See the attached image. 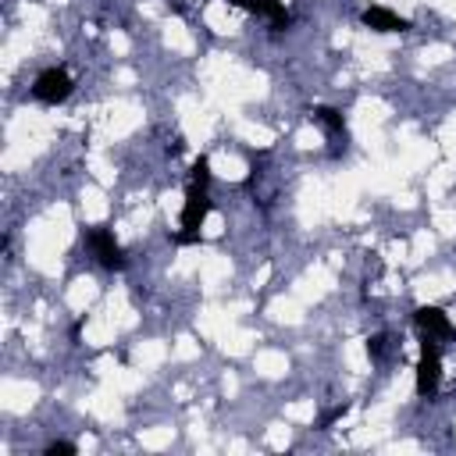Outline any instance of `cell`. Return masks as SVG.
<instances>
[{
	"label": "cell",
	"mask_w": 456,
	"mask_h": 456,
	"mask_svg": "<svg viewBox=\"0 0 456 456\" xmlns=\"http://www.w3.org/2000/svg\"><path fill=\"white\" fill-rule=\"evenodd\" d=\"M71 89H75V82H71V75L64 68H46L32 82V96L43 100V103H64L71 96Z\"/></svg>",
	"instance_id": "3"
},
{
	"label": "cell",
	"mask_w": 456,
	"mask_h": 456,
	"mask_svg": "<svg viewBox=\"0 0 456 456\" xmlns=\"http://www.w3.org/2000/svg\"><path fill=\"white\" fill-rule=\"evenodd\" d=\"M438 378H442V356H438V342L431 335H424L420 342V360H417V395H435L438 392Z\"/></svg>",
	"instance_id": "2"
},
{
	"label": "cell",
	"mask_w": 456,
	"mask_h": 456,
	"mask_svg": "<svg viewBox=\"0 0 456 456\" xmlns=\"http://www.w3.org/2000/svg\"><path fill=\"white\" fill-rule=\"evenodd\" d=\"M210 214V192H207V182H189V192H185V203H182V232H175L171 239L178 246L185 242H200V228Z\"/></svg>",
	"instance_id": "1"
},
{
	"label": "cell",
	"mask_w": 456,
	"mask_h": 456,
	"mask_svg": "<svg viewBox=\"0 0 456 456\" xmlns=\"http://www.w3.org/2000/svg\"><path fill=\"white\" fill-rule=\"evenodd\" d=\"M89 246H93V253H96V260L103 267H110V271L125 267V253H121V246H118V239H114L110 228H93L89 232Z\"/></svg>",
	"instance_id": "4"
},
{
	"label": "cell",
	"mask_w": 456,
	"mask_h": 456,
	"mask_svg": "<svg viewBox=\"0 0 456 456\" xmlns=\"http://www.w3.org/2000/svg\"><path fill=\"white\" fill-rule=\"evenodd\" d=\"M360 18H363V25L374 28V32H406V28H410V21L399 18V14L388 11V7H367Z\"/></svg>",
	"instance_id": "5"
},
{
	"label": "cell",
	"mask_w": 456,
	"mask_h": 456,
	"mask_svg": "<svg viewBox=\"0 0 456 456\" xmlns=\"http://www.w3.org/2000/svg\"><path fill=\"white\" fill-rule=\"evenodd\" d=\"M57 452H61V456H75V445H71V442H50V445H46V456H57Z\"/></svg>",
	"instance_id": "9"
},
{
	"label": "cell",
	"mask_w": 456,
	"mask_h": 456,
	"mask_svg": "<svg viewBox=\"0 0 456 456\" xmlns=\"http://www.w3.org/2000/svg\"><path fill=\"white\" fill-rule=\"evenodd\" d=\"M413 321H417V328L424 331V335H452V324H449V317L438 310V306H420L417 314H413Z\"/></svg>",
	"instance_id": "7"
},
{
	"label": "cell",
	"mask_w": 456,
	"mask_h": 456,
	"mask_svg": "<svg viewBox=\"0 0 456 456\" xmlns=\"http://www.w3.org/2000/svg\"><path fill=\"white\" fill-rule=\"evenodd\" d=\"M314 118L328 128V135H331L335 142H338V139L346 142V121H342V114H338L335 107H317V110H314Z\"/></svg>",
	"instance_id": "8"
},
{
	"label": "cell",
	"mask_w": 456,
	"mask_h": 456,
	"mask_svg": "<svg viewBox=\"0 0 456 456\" xmlns=\"http://www.w3.org/2000/svg\"><path fill=\"white\" fill-rule=\"evenodd\" d=\"M232 4L242 7V11H253V14H260V18H267L271 28H285V25H289V11H285V4H278V0H232Z\"/></svg>",
	"instance_id": "6"
}]
</instances>
